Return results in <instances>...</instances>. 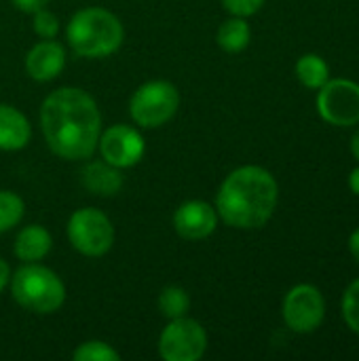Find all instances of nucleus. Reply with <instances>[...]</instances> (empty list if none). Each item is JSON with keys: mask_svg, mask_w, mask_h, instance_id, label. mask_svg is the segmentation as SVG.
<instances>
[{"mask_svg": "<svg viewBox=\"0 0 359 361\" xmlns=\"http://www.w3.org/2000/svg\"><path fill=\"white\" fill-rule=\"evenodd\" d=\"M351 152H353V157L359 161V131H355V135L351 137Z\"/></svg>", "mask_w": 359, "mask_h": 361, "instance_id": "obj_28", "label": "nucleus"}, {"mask_svg": "<svg viewBox=\"0 0 359 361\" xmlns=\"http://www.w3.org/2000/svg\"><path fill=\"white\" fill-rule=\"evenodd\" d=\"M250 40H252L250 23L245 21V17H237V15L226 19L216 34L218 47L226 53H241L250 44Z\"/></svg>", "mask_w": 359, "mask_h": 361, "instance_id": "obj_16", "label": "nucleus"}, {"mask_svg": "<svg viewBox=\"0 0 359 361\" xmlns=\"http://www.w3.org/2000/svg\"><path fill=\"white\" fill-rule=\"evenodd\" d=\"M68 239L76 252L89 258L108 254L114 245V226L97 207H80L68 220Z\"/></svg>", "mask_w": 359, "mask_h": 361, "instance_id": "obj_6", "label": "nucleus"}, {"mask_svg": "<svg viewBox=\"0 0 359 361\" xmlns=\"http://www.w3.org/2000/svg\"><path fill=\"white\" fill-rule=\"evenodd\" d=\"M34 19H32V30L40 36V38H55L57 32H59V19L57 15H53L51 11L47 8H40L36 13H32Z\"/></svg>", "mask_w": 359, "mask_h": 361, "instance_id": "obj_22", "label": "nucleus"}, {"mask_svg": "<svg viewBox=\"0 0 359 361\" xmlns=\"http://www.w3.org/2000/svg\"><path fill=\"white\" fill-rule=\"evenodd\" d=\"M66 68V49L53 38L36 42L25 55V72L38 82H49L57 78Z\"/></svg>", "mask_w": 359, "mask_h": 361, "instance_id": "obj_12", "label": "nucleus"}, {"mask_svg": "<svg viewBox=\"0 0 359 361\" xmlns=\"http://www.w3.org/2000/svg\"><path fill=\"white\" fill-rule=\"evenodd\" d=\"M284 322L292 332L311 334L315 332L326 315V302L322 292L315 286L300 283L294 286L284 298Z\"/></svg>", "mask_w": 359, "mask_h": 361, "instance_id": "obj_9", "label": "nucleus"}, {"mask_svg": "<svg viewBox=\"0 0 359 361\" xmlns=\"http://www.w3.org/2000/svg\"><path fill=\"white\" fill-rule=\"evenodd\" d=\"M349 252H351V256L358 260L359 264V228H355L353 235L349 237Z\"/></svg>", "mask_w": 359, "mask_h": 361, "instance_id": "obj_26", "label": "nucleus"}, {"mask_svg": "<svg viewBox=\"0 0 359 361\" xmlns=\"http://www.w3.org/2000/svg\"><path fill=\"white\" fill-rule=\"evenodd\" d=\"M25 214V203L13 190H0V235L15 228Z\"/></svg>", "mask_w": 359, "mask_h": 361, "instance_id": "obj_19", "label": "nucleus"}, {"mask_svg": "<svg viewBox=\"0 0 359 361\" xmlns=\"http://www.w3.org/2000/svg\"><path fill=\"white\" fill-rule=\"evenodd\" d=\"M15 8L23 11V13H36L40 8H44L49 4V0H11Z\"/></svg>", "mask_w": 359, "mask_h": 361, "instance_id": "obj_24", "label": "nucleus"}, {"mask_svg": "<svg viewBox=\"0 0 359 361\" xmlns=\"http://www.w3.org/2000/svg\"><path fill=\"white\" fill-rule=\"evenodd\" d=\"M320 116L334 127H353L359 123V85L347 78L328 80L317 93Z\"/></svg>", "mask_w": 359, "mask_h": 361, "instance_id": "obj_8", "label": "nucleus"}, {"mask_svg": "<svg viewBox=\"0 0 359 361\" xmlns=\"http://www.w3.org/2000/svg\"><path fill=\"white\" fill-rule=\"evenodd\" d=\"M97 148L106 163L118 169H129L142 161L146 152V142L135 127L121 123V125H110L106 131H102Z\"/></svg>", "mask_w": 359, "mask_h": 361, "instance_id": "obj_10", "label": "nucleus"}, {"mask_svg": "<svg viewBox=\"0 0 359 361\" xmlns=\"http://www.w3.org/2000/svg\"><path fill=\"white\" fill-rule=\"evenodd\" d=\"M51 247H53L51 233L40 224H30V226H23L19 235L15 237L13 254L21 262H40L42 258L49 256Z\"/></svg>", "mask_w": 359, "mask_h": 361, "instance_id": "obj_15", "label": "nucleus"}, {"mask_svg": "<svg viewBox=\"0 0 359 361\" xmlns=\"http://www.w3.org/2000/svg\"><path fill=\"white\" fill-rule=\"evenodd\" d=\"M180 108V93L169 80H148L135 89L129 102V114L135 125L157 129L169 123Z\"/></svg>", "mask_w": 359, "mask_h": 361, "instance_id": "obj_5", "label": "nucleus"}, {"mask_svg": "<svg viewBox=\"0 0 359 361\" xmlns=\"http://www.w3.org/2000/svg\"><path fill=\"white\" fill-rule=\"evenodd\" d=\"M32 125L23 112L8 104H0V150L15 152L30 144Z\"/></svg>", "mask_w": 359, "mask_h": 361, "instance_id": "obj_13", "label": "nucleus"}, {"mask_svg": "<svg viewBox=\"0 0 359 361\" xmlns=\"http://www.w3.org/2000/svg\"><path fill=\"white\" fill-rule=\"evenodd\" d=\"M279 186L273 173L258 165L237 167L226 176L218 195L216 212L233 228H262L275 214Z\"/></svg>", "mask_w": 359, "mask_h": 361, "instance_id": "obj_2", "label": "nucleus"}, {"mask_svg": "<svg viewBox=\"0 0 359 361\" xmlns=\"http://www.w3.org/2000/svg\"><path fill=\"white\" fill-rule=\"evenodd\" d=\"M267 0H222V6L237 17H252L256 15Z\"/></svg>", "mask_w": 359, "mask_h": 361, "instance_id": "obj_23", "label": "nucleus"}, {"mask_svg": "<svg viewBox=\"0 0 359 361\" xmlns=\"http://www.w3.org/2000/svg\"><path fill=\"white\" fill-rule=\"evenodd\" d=\"M40 127L53 154L63 161H85L97 150L102 112L87 91L59 87L40 106Z\"/></svg>", "mask_w": 359, "mask_h": 361, "instance_id": "obj_1", "label": "nucleus"}, {"mask_svg": "<svg viewBox=\"0 0 359 361\" xmlns=\"http://www.w3.org/2000/svg\"><path fill=\"white\" fill-rule=\"evenodd\" d=\"M8 283L13 300L30 313L51 315L66 302V286L59 275L38 262H23Z\"/></svg>", "mask_w": 359, "mask_h": 361, "instance_id": "obj_4", "label": "nucleus"}, {"mask_svg": "<svg viewBox=\"0 0 359 361\" xmlns=\"http://www.w3.org/2000/svg\"><path fill=\"white\" fill-rule=\"evenodd\" d=\"M218 212L214 205L193 199L184 201L174 214V228L186 241H201L207 239L218 228Z\"/></svg>", "mask_w": 359, "mask_h": 361, "instance_id": "obj_11", "label": "nucleus"}, {"mask_svg": "<svg viewBox=\"0 0 359 361\" xmlns=\"http://www.w3.org/2000/svg\"><path fill=\"white\" fill-rule=\"evenodd\" d=\"M190 309V296L184 288L180 286H167L159 294V311L167 319H178L184 317Z\"/></svg>", "mask_w": 359, "mask_h": 361, "instance_id": "obj_18", "label": "nucleus"}, {"mask_svg": "<svg viewBox=\"0 0 359 361\" xmlns=\"http://www.w3.org/2000/svg\"><path fill=\"white\" fill-rule=\"evenodd\" d=\"M74 361H118L121 355L104 341H87L72 353Z\"/></svg>", "mask_w": 359, "mask_h": 361, "instance_id": "obj_20", "label": "nucleus"}, {"mask_svg": "<svg viewBox=\"0 0 359 361\" xmlns=\"http://www.w3.org/2000/svg\"><path fill=\"white\" fill-rule=\"evenodd\" d=\"M296 76L307 89H322L330 80V68L324 57L307 53L296 61Z\"/></svg>", "mask_w": 359, "mask_h": 361, "instance_id": "obj_17", "label": "nucleus"}, {"mask_svg": "<svg viewBox=\"0 0 359 361\" xmlns=\"http://www.w3.org/2000/svg\"><path fill=\"white\" fill-rule=\"evenodd\" d=\"M349 186H351V190L359 197V167H355V169L351 171V176H349Z\"/></svg>", "mask_w": 359, "mask_h": 361, "instance_id": "obj_27", "label": "nucleus"}, {"mask_svg": "<svg viewBox=\"0 0 359 361\" xmlns=\"http://www.w3.org/2000/svg\"><path fill=\"white\" fill-rule=\"evenodd\" d=\"M207 351L205 328L190 317L169 319L159 338V353L165 361H199Z\"/></svg>", "mask_w": 359, "mask_h": 361, "instance_id": "obj_7", "label": "nucleus"}, {"mask_svg": "<svg viewBox=\"0 0 359 361\" xmlns=\"http://www.w3.org/2000/svg\"><path fill=\"white\" fill-rule=\"evenodd\" d=\"M83 186L97 197H114L123 188L121 169L106 161H91L80 171Z\"/></svg>", "mask_w": 359, "mask_h": 361, "instance_id": "obj_14", "label": "nucleus"}, {"mask_svg": "<svg viewBox=\"0 0 359 361\" xmlns=\"http://www.w3.org/2000/svg\"><path fill=\"white\" fill-rule=\"evenodd\" d=\"M343 319L345 324L359 334V277L345 290L343 296Z\"/></svg>", "mask_w": 359, "mask_h": 361, "instance_id": "obj_21", "label": "nucleus"}, {"mask_svg": "<svg viewBox=\"0 0 359 361\" xmlns=\"http://www.w3.org/2000/svg\"><path fill=\"white\" fill-rule=\"evenodd\" d=\"M8 281H11V269H8V264L0 258V292L8 286Z\"/></svg>", "mask_w": 359, "mask_h": 361, "instance_id": "obj_25", "label": "nucleus"}, {"mask_svg": "<svg viewBox=\"0 0 359 361\" xmlns=\"http://www.w3.org/2000/svg\"><path fill=\"white\" fill-rule=\"evenodd\" d=\"M66 38L76 55L99 59L121 49L125 40V27L112 11L87 6L72 15L66 27Z\"/></svg>", "mask_w": 359, "mask_h": 361, "instance_id": "obj_3", "label": "nucleus"}]
</instances>
